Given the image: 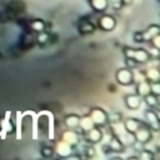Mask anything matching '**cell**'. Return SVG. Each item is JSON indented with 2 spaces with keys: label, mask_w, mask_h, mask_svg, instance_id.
<instances>
[{
  "label": "cell",
  "mask_w": 160,
  "mask_h": 160,
  "mask_svg": "<svg viewBox=\"0 0 160 160\" xmlns=\"http://www.w3.org/2000/svg\"><path fill=\"white\" fill-rule=\"evenodd\" d=\"M99 25L102 30L105 31H109V30H112L116 25V21H115V18L111 16V15H108V14H104L100 20H99Z\"/></svg>",
  "instance_id": "1"
},
{
  "label": "cell",
  "mask_w": 160,
  "mask_h": 160,
  "mask_svg": "<svg viewBox=\"0 0 160 160\" xmlns=\"http://www.w3.org/2000/svg\"><path fill=\"white\" fill-rule=\"evenodd\" d=\"M89 4H90V6H91L92 10L99 11V12L105 11L109 8L108 0H89Z\"/></svg>",
  "instance_id": "2"
},
{
  "label": "cell",
  "mask_w": 160,
  "mask_h": 160,
  "mask_svg": "<svg viewBox=\"0 0 160 160\" xmlns=\"http://www.w3.org/2000/svg\"><path fill=\"white\" fill-rule=\"evenodd\" d=\"M30 26H31L32 30H35L38 32H42L44 29H45V22L42 20H34V21H31Z\"/></svg>",
  "instance_id": "3"
},
{
  "label": "cell",
  "mask_w": 160,
  "mask_h": 160,
  "mask_svg": "<svg viewBox=\"0 0 160 160\" xmlns=\"http://www.w3.org/2000/svg\"><path fill=\"white\" fill-rule=\"evenodd\" d=\"M108 5L111 8V9H120L122 6V1L121 0H108Z\"/></svg>",
  "instance_id": "4"
},
{
  "label": "cell",
  "mask_w": 160,
  "mask_h": 160,
  "mask_svg": "<svg viewBox=\"0 0 160 160\" xmlns=\"http://www.w3.org/2000/svg\"><path fill=\"white\" fill-rule=\"evenodd\" d=\"M129 78H131V76L129 75V72H128L126 70H122L121 72H119V79H120L122 82H126ZM120 80H119V81H120Z\"/></svg>",
  "instance_id": "5"
},
{
  "label": "cell",
  "mask_w": 160,
  "mask_h": 160,
  "mask_svg": "<svg viewBox=\"0 0 160 160\" xmlns=\"http://www.w3.org/2000/svg\"><path fill=\"white\" fill-rule=\"evenodd\" d=\"M122 1V5H130L132 4V0H121Z\"/></svg>",
  "instance_id": "6"
}]
</instances>
